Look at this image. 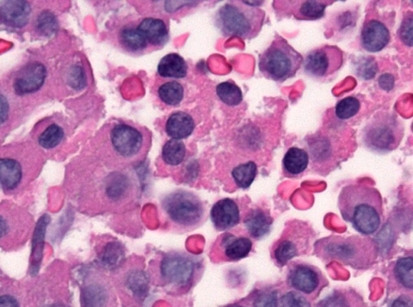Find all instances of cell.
Listing matches in <instances>:
<instances>
[{"label": "cell", "mask_w": 413, "mask_h": 307, "mask_svg": "<svg viewBox=\"0 0 413 307\" xmlns=\"http://www.w3.org/2000/svg\"><path fill=\"white\" fill-rule=\"evenodd\" d=\"M329 120L318 131L304 139L312 167L322 176L335 169L347 156L348 149L356 144L355 132L346 123L338 119L332 121L331 116Z\"/></svg>", "instance_id": "6da1fadb"}, {"label": "cell", "mask_w": 413, "mask_h": 307, "mask_svg": "<svg viewBox=\"0 0 413 307\" xmlns=\"http://www.w3.org/2000/svg\"><path fill=\"white\" fill-rule=\"evenodd\" d=\"M338 208L343 219L362 235H372L381 226L383 199L374 187L367 184L345 186L339 195Z\"/></svg>", "instance_id": "7a4b0ae2"}, {"label": "cell", "mask_w": 413, "mask_h": 307, "mask_svg": "<svg viewBox=\"0 0 413 307\" xmlns=\"http://www.w3.org/2000/svg\"><path fill=\"white\" fill-rule=\"evenodd\" d=\"M316 251L324 260L337 261L356 269L372 266L377 248L372 239L360 236H331L320 239Z\"/></svg>", "instance_id": "3957f363"}, {"label": "cell", "mask_w": 413, "mask_h": 307, "mask_svg": "<svg viewBox=\"0 0 413 307\" xmlns=\"http://www.w3.org/2000/svg\"><path fill=\"white\" fill-rule=\"evenodd\" d=\"M266 12L258 4L231 1L221 6L215 15V26L225 36L251 40L260 34Z\"/></svg>", "instance_id": "277c9868"}, {"label": "cell", "mask_w": 413, "mask_h": 307, "mask_svg": "<svg viewBox=\"0 0 413 307\" xmlns=\"http://www.w3.org/2000/svg\"><path fill=\"white\" fill-rule=\"evenodd\" d=\"M106 133L108 149L121 162H138L150 150L151 133L137 123L116 121L108 126Z\"/></svg>", "instance_id": "5b68a950"}, {"label": "cell", "mask_w": 413, "mask_h": 307, "mask_svg": "<svg viewBox=\"0 0 413 307\" xmlns=\"http://www.w3.org/2000/svg\"><path fill=\"white\" fill-rule=\"evenodd\" d=\"M362 143L369 151L380 154L397 150L404 136V122L391 111H379L362 130Z\"/></svg>", "instance_id": "8992f818"}, {"label": "cell", "mask_w": 413, "mask_h": 307, "mask_svg": "<svg viewBox=\"0 0 413 307\" xmlns=\"http://www.w3.org/2000/svg\"><path fill=\"white\" fill-rule=\"evenodd\" d=\"M304 58L278 35L258 58V69L262 75L270 81L283 83L297 75Z\"/></svg>", "instance_id": "52a82bcc"}, {"label": "cell", "mask_w": 413, "mask_h": 307, "mask_svg": "<svg viewBox=\"0 0 413 307\" xmlns=\"http://www.w3.org/2000/svg\"><path fill=\"white\" fill-rule=\"evenodd\" d=\"M162 207L172 223L184 228L198 225L205 216L203 202L188 191H175L165 196Z\"/></svg>", "instance_id": "ba28073f"}, {"label": "cell", "mask_w": 413, "mask_h": 307, "mask_svg": "<svg viewBox=\"0 0 413 307\" xmlns=\"http://www.w3.org/2000/svg\"><path fill=\"white\" fill-rule=\"evenodd\" d=\"M344 64V53L336 46L325 45L308 52L303 61L305 75L314 81H331Z\"/></svg>", "instance_id": "9c48e42d"}, {"label": "cell", "mask_w": 413, "mask_h": 307, "mask_svg": "<svg viewBox=\"0 0 413 307\" xmlns=\"http://www.w3.org/2000/svg\"><path fill=\"white\" fill-rule=\"evenodd\" d=\"M160 273L166 284L186 286L193 280L195 263L188 255L171 253L163 258L160 263Z\"/></svg>", "instance_id": "30bf717a"}, {"label": "cell", "mask_w": 413, "mask_h": 307, "mask_svg": "<svg viewBox=\"0 0 413 307\" xmlns=\"http://www.w3.org/2000/svg\"><path fill=\"white\" fill-rule=\"evenodd\" d=\"M384 16H367L360 33V44L369 53L384 50L391 41V26Z\"/></svg>", "instance_id": "8fae6325"}, {"label": "cell", "mask_w": 413, "mask_h": 307, "mask_svg": "<svg viewBox=\"0 0 413 307\" xmlns=\"http://www.w3.org/2000/svg\"><path fill=\"white\" fill-rule=\"evenodd\" d=\"M46 77V66L39 61H31L17 71L12 87L18 96L34 94L43 87Z\"/></svg>", "instance_id": "7c38bea8"}, {"label": "cell", "mask_w": 413, "mask_h": 307, "mask_svg": "<svg viewBox=\"0 0 413 307\" xmlns=\"http://www.w3.org/2000/svg\"><path fill=\"white\" fill-rule=\"evenodd\" d=\"M287 282L299 292L311 294L317 291L323 282L320 270L307 263H294L287 273Z\"/></svg>", "instance_id": "4fadbf2b"}, {"label": "cell", "mask_w": 413, "mask_h": 307, "mask_svg": "<svg viewBox=\"0 0 413 307\" xmlns=\"http://www.w3.org/2000/svg\"><path fill=\"white\" fill-rule=\"evenodd\" d=\"M120 49L129 55L141 56L152 52L145 36L138 29L137 21L128 22L122 26L116 34Z\"/></svg>", "instance_id": "5bb4252c"}, {"label": "cell", "mask_w": 413, "mask_h": 307, "mask_svg": "<svg viewBox=\"0 0 413 307\" xmlns=\"http://www.w3.org/2000/svg\"><path fill=\"white\" fill-rule=\"evenodd\" d=\"M32 7L26 0H5L0 2V22L11 28L22 29L28 24Z\"/></svg>", "instance_id": "9a60e30c"}, {"label": "cell", "mask_w": 413, "mask_h": 307, "mask_svg": "<svg viewBox=\"0 0 413 307\" xmlns=\"http://www.w3.org/2000/svg\"><path fill=\"white\" fill-rule=\"evenodd\" d=\"M140 32L145 36L152 51L160 50L169 41L168 24L163 19L146 17L137 21Z\"/></svg>", "instance_id": "2e32d148"}, {"label": "cell", "mask_w": 413, "mask_h": 307, "mask_svg": "<svg viewBox=\"0 0 413 307\" xmlns=\"http://www.w3.org/2000/svg\"><path fill=\"white\" fill-rule=\"evenodd\" d=\"M210 216L215 228L218 231L230 230L238 225L240 220L239 207L230 198L221 199L215 203Z\"/></svg>", "instance_id": "e0dca14e"}, {"label": "cell", "mask_w": 413, "mask_h": 307, "mask_svg": "<svg viewBox=\"0 0 413 307\" xmlns=\"http://www.w3.org/2000/svg\"><path fill=\"white\" fill-rule=\"evenodd\" d=\"M335 1L329 0H304V1H287L291 9H285L287 14L292 15L298 21H317L325 16V9Z\"/></svg>", "instance_id": "ac0fdd59"}, {"label": "cell", "mask_w": 413, "mask_h": 307, "mask_svg": "<svg viewBox=\"0 0 413 307\" xmlns=\"http://www.w3.org/2000/svg\"><path fill=\"white\" fill-rule=\"evenodd\" d=\"M273 224L269 211L261 208L251 210L245 217L244 225L250 236L255 239H261L267 236Z\"/></svg>", "instance_id": "d6986e66"}, {"label": "cell", "mask_w": 413, "mask_h": 307, "mask_svg": "<svg viewBox=\"0 0 413 307\" xmlns=\"http://www.w3.org/2000/svg\"><path fill=\"white\" fill-rule=\"evenodd\" d=\"M195 121L192 116L177 111L172 114L165 123V132L172 139H188L195 130Z\"/></svg>", "instance_id": "ffe728a7"}, {"label": "cell", "mask_w": 413, "mask_h": 307, "mask_svg": "<svg viewBox=\"0 0 413 307\" xmlns=\"http://www.w3.org/2000/svg\"><path fill=\"white\" fill-rule=\"evenodd\" d=\"M304 243L297 236H282L273 248L272 256L275 262L282 267L298 256L302 251Z\"/></svg>", "instance_id": "44dd1931"}, {"label": "cell", "mask_w": 413, "mask_h": 307, "mask_svg": "<svg viewBox=\"0 0 413 307\" xmlns=\"http://www.w3.org/2000/svg\"><path fill=\"white\" fill-rule=\"evenodd\" d=\"M310 165V157L305 149L293 146L282 159V171L285 176L297 177L305 171Z\"/></svg>", "instance_id": "7402d4cb"}, {"label": "cell", "mask_w": 413, "mask_h": 307, "mask_svg": "<svg viewBox=\"0 0 413 307\" xmlns=\"http://www.w3.org/2000/svg\"><path fill=\"white\" fill-rule=\"evenodd\" d=\"M51 222L48 214H44L36 223L33 238L32 256H31V274H38L44 250L45 237L47 226Z\"/></svg>", "instance_id": "603a6c76"}, {"label": "cell", "mask_w": 413, "mask_h": 307, "mask_svg": "<svg viewBox=\"0 0 413 307\" xmlns=\"http://www.w3.org/2000/svg\"><path fill=\"white\" fill-rule=\"evenodd\" d=\"M222 247L227 260L237 261L248 256L253 248V243L248 237L227 234L222 239Z\"/></svg>", "instance_id": "cb8c5ba5"}, {"label": "cell", "mask_w": 413, "mask_h": 307, "mask_svg": "<svg viewBox=\"0 0 413 307\" xmlns=\"http://www.w3.org/2000/svg\"><path fill=\"white\" fill-rule=\"evenodd\" d=\"M188 71L187 61L176 53L166 54L158 65V75L166 79H183L187 76Z\"/></svg>", "instance_id": "d4e9b609"}, {"label": "cell", "mask_w": 413, "mask_h": 307, "mask_svg": "<svg viewBox=\"0 0 413 307\" xmlns=\"http://www.w3.org/2000/svg\"><path fill=\"white\" fill-rule=\"evenodd\" d=\"M23 176L21 165L14 158H0V186L14 190L19 186Z\"/></svg>", "instance_id": "484cf974"}, {"label": "cell", "mask_w": 413, "mask_h": 307, "mask_svg": "<svg viewBox=\"0 0 413 307\" xmlns=\"http://www.w3.org/2000/svg\"><path fill=\"white\" fill-rule=\"evenodd\" d=\"M131 182L125 175L116 173L109 177L106 192L109 199L117 201L125 198L131 191Z\"/></svg>", "instance_id": "4316f807"}, {"label": "cell", "mask_w": 413, "mask_h": 307, "mask_svg": "<svg viewBox=\"0 0 413 307\" xmlns=\"http://www.w3.org/2000/svg\"><path fill=\"white\" fill-rule=\"evenodd\" d=\"M158 96L165 106H177L184 98L183 86L177 81L165 82L158 88Z\"/></svg>", "instance_id": "83f0119b"}, {"label": "cell", "mask_w": 413, "mask_h": 307, "mask_svg": "<svg viewBox=\"0 0 413 307\" xmlns=\"http://www.w3.org/2000/svg\"><path fill=\"white\" fill-rule=\"evenodd\" d=\"M187 155V149L182 140L170 139L163 147V161L170 166L180 165Z\"/></svg>", "instance_id": "f1b7e54d"}, {"label": "cell", "mask_w": 413, "mask_h": 307, "mask_svg": "<svg viewBox=\"0 0 413 307\" xmlns=\"http://www.w3.org/2000/svg\"><path fill=\"white\" fill-rule=\"evenodd\" d=\"M258 175V166L255 162L240 163L232 171V176L236 186L240 188H248L254 183Z\"/></svg>", "instance_id": "f546056e"}, {"label": "cell", "mask_w": 413, "mask_h": 307, "mask_svg": "<svg viewBox=\"0 0 413 307\" xmlns=\"http://www.w3.org/2000/svg\"><path fill=\"white\" fill-rule=\"evenodd\" d=\"M35 32L42 36H51L58 29V20L51 11L43 10L35 17Z\"/></svg>", "instance_id": "4dcf8cb0"}, {"label": "cell", "mask_w": 413, "mask_h": 307, "mask_svg": "<svg viewBox=\"0 0 413 307\" xmlns=\"http://www.w3.org/2000/svg\"><path fill=\"white\" fill-rule=\"evenodd\" d=\"M108 294L106 288L98 284L85 287L81 294L83 307H106Z\"/></svg>", "instance_id": "1f68e13d"}, {"label": "cell", "mask_w": 413, "mask_h": 307, "mask_svg": "<svg viewBox=\"0 0 413 307\" xmlns=\"http://www.w3.org/2000/svg\"><path fill=\"white\" fill-rule=\"evenodd\" d=\"M219 99L228 106L235 107L243 101L242 90L232 81L220 83L215 89Z\"/></svg>", "instance_id": "d6a6232c"}, {"label": "cell", "mask_w": 413, "mask_h": 307, "mask_svg": "<svg viewBox=\"0 0 413 307\" xmlns=\"http://www.w3.org/2000/svg\"><path fill=\"white\" fill-rule=\"evenodd\" d=\"M394 275L398 283L404 288L412 290L413 288V259L412 256L402 257L394 266Z\"/></svg>", "instance_id": "836d02e7"}, {"label": "cell", "mask_w": 413, "mask_h": 307, "mask_svg": "<svg viewBox=\"0 0 413 307\" xmlns=\"http://www.w3.org/2000/svg\"><path fill=\"white\" fill-rule=\"evenodd\" d=\"M125 250L118 242L108 243L102 251L101 261L108 268H115L124 260Z\"/></svg>", "instance_id": "e575fe53"}, {"label": "cell", "mask_w": 413, "mask_h": 307, "mask_svg": "<svg viewBox=\"0 0 413 307\" xmlns=\"http://www.w3.org/2000/svg\"><path fill=\"white\" fill-rule=\"evenodd\" d=\"M64 130L58 124L49 125L39 137V144L43 149H53L58 146L64 139Z\"/></svg>", "instance_id": "d590c367"}, {"label": "cell", "mask_w": 413, "mask_h": 307, "mask_svg": "<svg viewBox=\"0 0 413 307\" xmlns=\"http://www.w3.org/2000/svg\"><path fill=\"white\" fill-rule=\"evenodd\" d=\"M360 109L359 99L355 96H348L337 104L335 114L338 120L344 121L354 118Z\"/></svg>", "instance_id": "8d00e7d4"}, {"label": "cell", "mask_w": 413, "mask_h": 307, "mask_svg": "<svg viewBox=\"0 0 413 307\" xmlns=\"http://www.w3.org/2000/svg\"><path fill=\"white\" fill-rule=\"evenodd\" d=\"M66 81L70 87L76 91L83 89L88 84L84 67L80 64L72 65L68 70Z\"/></svg>", "instance_id": "74e56055"}, {"label": "cell", "mask_w": 413, "mask_h": 307, "mask_svg": "<svg viewBox=\"0 0 413 307\" xmlns=\"http://www.w3.org/2000/svg\"><path fill=\"white\" fill-rule=\"evenodd\" d=\"M148 283L149 281L147 276L143 272L135 271L129 274L127 279V286L129 290H131L136 296H144L148 290Z\"/></svg>", "instance_id": "f35d334b"}, {"label": "cell", "mask_w": 413, "mask_h": 307, "mask_svg": "<svg viewBox=\"0 0 413 307\" xmlns=\"http://www.w3.org/2000/svg\"><path fill=\"white\" fill-rule=\"evenodd\" d=\"M277 307H311V305L302 294L292 291L281 298Z\"/></svg>", "instance_id": "ab89813d"}, {"label": "cell", "mask_w": 413, "mask_h": 307, "mask_svg": "<svg viewBox=\"0 0 413 307\" xmlns=\"http://www.w3.org/2000/svg\"><path fill=\"white\" fill-rule=\"evenodd\" d=\"M399 39L409 47L412 46V12H407L402 26L399 29Z\"/></svg>", "instance_id": "60d3db41"}, {"label": "cell", "mask_w": 413, "mask_h": 307, "mask_svg": "<svg viewBox=\"0 0 413 307\" xmlns=\"http://www.w3.org/2000/svg\"><path fill=\"white\" fill-rule=\"evenodd\" d=\"M255 307H277L278 306V296L273 291H266L258 294L255 300Z\"/></svg>", "instance_id": "b9f144b4"}, {"label": "cell", "mask_w": 413, "mask_h": 307, "mask_svg": "<svg viewBox=\"0 0 413 307\" xmlns=\"http://www.w3.org/2000/svg\"><path fill=\"white\" fill-rule=\"evenodd\" d=\"M318 307H350L346 299L338 294H334L322 300Z\"/></svg>", "instance_id": "7bdbcfd3"}, {"label": "cell", "mask_w": 413, "mask_h": 307, "mask_svg": "<svg viewBox=\"0 0 413 307\" xmlns=\"http://www.w3.org/2000/svg\"><path fill=\"white\" fill-rule=\"evenodd\" d=\"M10 114V104L7 96L0 94V126L8 121Z\"/></svg>", "instance_id": "ee69618b"}, {"label": "cell", "mask_w": 413, "mask_h": 307, "mask_svg": "<svg viewBox=\"0 0 413 307\" xmlns=\"http://www.w3.org/2000/svg\"><path fill=\"white\" fill-rule=\"evenodd\" d=\"M380 87L386 91H389L394 87V78L390 75H384L379 79Z\"/></svg>", "instance_id": "f6af8a7d"}, {"label": "cell", "mask_w": 413, "mask_h": 307, "mask_svg": "<svg viewBox=\"0 0 413 307\" xmlns=\"http://www.w3.org/2000/svg\"><path fill=\"white\" fill-rule=\"evenodd\" d=\"M391 307H413L412 301L408 296H400L394 301Z\"/></svg>", "instance_id": "bcb514c9"}, {"label": "cell", "mask_w": 413, "mask_h": 307, "mask_svg": "<svg viewBox=\"0 0 413 307\" xmlns=\"http://www.w3.org/2000/svg\"><path fill=\"white\" fill-rule=\"evenodd\" d=\"M0 307H19L17 301L11 296H0Z\"/></svg>", "instance_id": "7dc6e473"}, {"label": "cell", "mask_w": 413, "mask_h": 307, "mask_svg": "<svg viewBox=\"0 0 413 307\" xmlns=\"http://www.w3.org/2000/svg\"><path fill=\"white\" fill-rule=\"evenodd\" d=\"M9 226L6 220L0 216V238H2L7 235Z\"/></svg>", "instance_id": "c3c4849f"}, {"label": "cell", "mask_w": 413, "mask_h": 307, "mask_svg": "<svg viewBox=\"0 0 413 307\" xmlns=\"http://www.w3.org/2000/svg\"><path fill=\"white\" fill-rule=\"evenodd\" d=\"M47 307H68V306L63 305V304H53L52 306H49Z\"/></svg>", "instance_id": "681fc988"}, {"label": "cell", "mask_w": 413, "mask_h": 307, "mask_svg": "<svg viewBox=\"0 0 413 307\" xmlns=\"http://www.w3.org/2000/svg\"><path fill=\"white\" fill-rule=\"evenodd\" d=\"M237 307H243V306H237Z\"/></svg>", "instance_id": "f907efd6"}]
</instances>
